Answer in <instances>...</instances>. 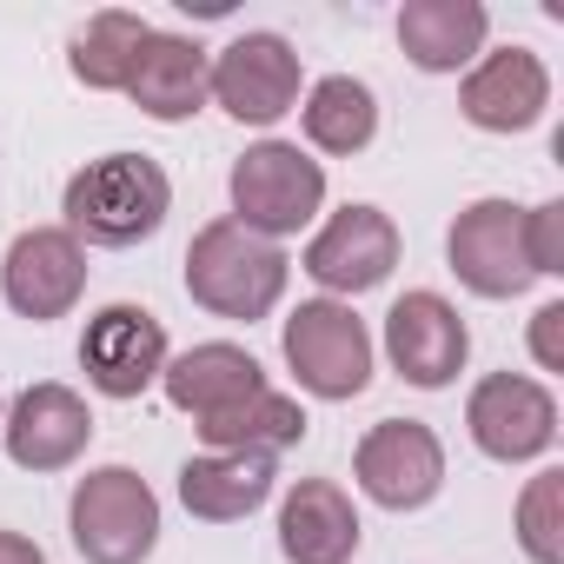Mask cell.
Here are the masks:
<instances>
[{
  "mask_svg": "<svg viewBox=\"0 0 564 564\" xmlns=\"http://www.w3.org/2000/svg\"><path fill=\"white\" fill-rule=\"evenodd\" d=\"M206 100H219L239 127H272L300 107V54L279 34H239L206 67Z\"/></svg>",
  "mask_w": 564,
  "mask_h": 564,
  "instance_id": "7",
  "label": "cell"
},
{
  "mask_svg": "<svg viewBox=\"0 0 564 564\" xmlns=\"http://www.w3.org/2000/svg\"><path fill=\"white\" fill-rule=\"evenodd\" d=\"M491 14L478 0H405L399 8V47L425 74H458L485 54Z\"/></svg>",
  "mask_w": 564,
  "mask_h": 564,
  "instance_id": "18",
  "label": "cell"
},
{
  "mask_svg": "<svg viewBox=\"0 0 564 564\" xmlns=\"http://www.w3.org/2000/svg\"><path fill=\"white\" fill-rule=\"evenodd\" d=\"M206 47L186 41V34H147L133 74H127V94L147 120H193L206 107Z\"/></svg>",
  "mask_w": 564,
  "mask_h": 564,
  "instance_id": "17",
  "label": "cell"
},
{
  "mask_svg": "<svg viewBox=\"0 0 564 564\" xmlns=\"http://www.w3.org/2000/svg\"><path fill=\"white\" fill-rule=\"evenodd\" d=\"M465 425H471V445L498 465H524L538 452H551L557 438V399L524 379V372H491L471 386L465 399Z\"/></svg>",
  "mask_w": 564,
  "mask_h": 564,
  "instance_id": "10",
  "label": "cell"
},
{
  "mask_svg": "<svg viewBox=\"0 0 564 564\" xmlns=\"http://www.w3.org/2000/svg\"><path fill=\"white\" fill-rule=\"evenodd\" d=\"M279 551L293 564H346L359 551V511L333 478H300L279 505Z\"/></svg>",
  "mask_w": 564,
  "mask_h": 564,
  "instance_id": "16",
  "label": "cell"
},
{
  "mask_svg": "<svg viewBox=\"0 0 564 564\" xmlns=\"http://www.w3.org/2000/svg\"><path fill=\"white\" fill-rule=\"evenodd\" d=\"M232 219L259 239H286L300 226H313V213L326 206V166L313 153H300L293 140H259L232 160Z\"/></svg>",
  "mask_w": 564,
  "mask_h": 564,
  "instance_id": "3",
  "label": "cell"
},
{
  "mask_svg": "<svg viewBox=\"0 0 564 564\" xmlns=\"http://www.w3.org/2000/svg\"><path fill=\"white\" fill-rule=\"evenodd\" d=\"M379 133V100L366 80L352 74H326L313 94H306V140L319 153H366Z\"/></svg>",
  "mask_w": 564,
  "mask_h": 564,
  "instance_id": "23",
  "label": "cell"
},
{
  "mask_svg": "<svg viewBox=\"0 0 564 564\" xmlns=\"http://www.w3.org/2000/svg\"><path fill=\"white\" fill-rule=\"evenodd\" d=\"M80 293H87V246L67 226H28L0 259V300L34 326L67 319Z\"/></svg>",
  "mask_w": 564,
  "mask_h": 564,
  "instance_id": "6",
  "label": "cell"
},
{
  "mask_svg": "<svg viewBox=\"0 0 564 564\" xmlns=\"http://www.w3.org/2000/svg\"><path fill=\"white\" fill-rule=\"evenodd\" d=\"M160 386H166V399H173L180 412H193V419H213V412H226V405L252 399V392L265 386V372H259V359H252L246 346H226V339H213V346H193V352H180V359L160 372Z\"/></svg>",
  "mask_w": 564,
  "mask_h": 564,
  "instance_id": "19",
  "label": "cell"
},
{
  "mask_svg": "<svg viewBox=\"0 0 564 564\" xmlns=\"http://www.w3.org/2000/svg\"><path fill=\"white\" fill-rule=\"evenodd\" d=\"M147 34H153V28H147L140 14H127V8L94 14V21L74 34V54H67L74 80L94 87V94H127V74H133L140 47H147Z\"/></svg>",
  "mask_w": 564,
  "mask_h": 564,
  "instance_id": "22",
  "label": "cell"
},
{
  "mask_svg": "<svg viewBox=\"0 0 564 564\" xmlns=\"http://www.w3.org/2000/svg\"><path fill=\"white\" fill-rule=\"evenodd\" d=\"M166 206H173V186H166L160 160H147V153L87 160L61 199L67 232L80 246H140L166 226Z\"/></svg>",
  "mask_w": 564,
  "mask_h": 564,
  "instance_id": "1",
  "label": "cell"
},
{
  "mask_svg": "<svg viewBox=\"0 0 564 564\" xmlns=\"http://www.w3.org/2000/svg\"><path fill=\"white\" fill-rule=\"evenodd\" d=\"M286 366L313 399H359L372 386V333L339 300H306L286 319Z\"/></svg>",
  "mask_w": 564,
  "mask_h": 564,
  "instance_id": "5",
  "label": "cell"
},
{
  "mask_svg": "<svg viewBox=\"0 0 564 564\" xmlns=\"http://www.w3.org/2000/svg\"><path fill=\"white\" fill-rule=\"evenodd\" d=\"M531 352H538L544 372H564V300L538 306V319H531Z\"/></svg>",
  "mask_w": 564,
  "mask_h": 564,
  "instance_id": "26",
  "label": "cell"
},
{
  "mask_svg": "<svg viewBox=\"0 0 564 564\" xmlns=\"http://www.w3.org/2000/svg\"><path fill=\"white\" fill-rule=\"evenodd\" d=\"M67 531L87 564H140L160 544V498L133 465H100L74 485Z\"/></svg>",
  "mask_w": 564,
  "mask_h": 564,
  "instance_id": "4",
  "label": "cell"
},
{
  "mask_svg": "<svg viewBox=\"0 0 564 564\" xmlns=\"http://www.w3.org/2000/svg\"><path fill=\"white\" fill-rule=\"evenodd\" d=\"M386 352H392L405 386L445 392L471 359V333H465V319H458V306L445 293H405L386 313Z\"/></svg>",
  "mask_w": 564,
  "mask_h": 564,
  "instance_id": "11",
  "label": "cell"
},
{
  "mask_svg": "<svg viewBox=\"0 0 564 564\" xmlns=\"http://www.w3.org/2000/svg\"><path fill=\"white\" fill-rule=\"evenodd\" d=\"M272 498V458H252V452H206V458H186L180 465V505L206 524H232V518H252L259 505Z\"/></svg>",
  "mask_w": 564,
  "mask_h": 564,
  "instance_id": "20",
  "label": "cell"
},
{
  "mask_svg": "<svg viewBox=\"0 0 564 564\" xmlns=\"http://www.w3.org/2000/svg\"><path fill=\"white\" fill-rule=\"evenodd\" d=\"M286 272H293V259L272 239L246 232L239 219H213L186 246V293L213 319H246V326L265 319L279 306V293H286Z\"/></svg>",
  "mask_w": 564,
  "mask_h": 564,
  "instance_id": "2",
  "label": "cell"
},
{
  "mask_svg": "<svg viewBox=\"0 0 564 564\" xmlns=\"http://www.w3.org/2000/svg\"><path fill=\"white\" fill-rule=\"evenodd\" d=\"M0 564H47V557H41V544H34V538L0 531Z\"/></svg>",
  "mask_w": 564,
  "mask_h": 564,
  "instance_id": "27",
  "label": "cell"
},
{
  "mask_svg": "<svg viewBox=\"0 0 564 564\" xmlns=\"http://www.w3.org/2000/svg\"><path fill=\"white\" fill-rule=\"evenodd\" d=\"M193 425H199V438H206L213 452H252V458H272V452H286V445L306 438L300 399L272 392V386H259L252 399H239V405H226V412H213V419H193Z\"/></svg>",
  "mask_w": 564,
  "mask_h": 564,
  "instance_id": "21",
  "label": "cell"
},
{
  "mask_svg": "<svg viewBox=\"0 0 564 564\" xmlns=\"http://www.w3.org/2000/svg\"><path fill=\"white\" fill-rule=\"evenodd\" d=\"M524 259L538 279H557L564 272V199H544L524 213Z\"/></svg>",
  "mask_w": 564,
  "mask_h": 564,
  "instance_id": "25",
  "label": "cell"
},
{
  "mask_svg": "<svg viewBox=\"0 0 564 564\" xmlns=\"http://www.w3.org/2000/svg\"><path fill=\"white\" fill-rule=\"evenodd\" d=\"M80 372L107 399H140L166 372V326L147 306H100L80 333Z\"/></svg>",
  "mask_w": 564,
  "mask_h": 564,
  "instance_id": "12",
  "label": "cell"
},
{
  "mask_svg": "<svg viewBox=\"0 0 564 564\" xmlns=\"http://www.w3.org/2000/svg\"><path fill=\"white\" fill-rule=\"evenodd\" d=\"M352 471H359V491L386 511H419L438 498L445 485V445L432 425L419 419H379L359 452H352Z\"/></svg>",
  "mask_w": 564,
  "mask_h": 564,
  "instance_id": "8",
  "label": "cell"
},
{
  "mask_svg": "<svg viewBox=\"0 0 564 564\" xmlns=\"http://www.w3.org/2000/svg\"><path fill=\"white\" fill-rule=\"evenodd\" d=\"M452 272L478 300H518L531 286V259H524V206L511 199H471L458 219H452Z\"/></svg>",
  "mask_w": 564,
  "mask_h": 564,
  "instance_id": "9",
  "label": "cell"
},
{
  "mask_svg": "<svg viewBox=\"0 0 564 564\" xmlns=\"http://www.w3.org/2000/svg\"><path fill=\"white\" fill-rule=\"evenodd\" d=\"M0 438H8V458L21 471H67L87 452V438H94V412H87V399L74 386H54L47 379V386H28L8 405Z\"/></svg>",
  "mask_w": 564,
  "mask_h": 564,
  "instance_id": "14",
  "label": "cell"
},
{
  "mask_svg": "<svg viewBox=\"0 0 564 564\" xmlns=\"http://www.w3.org/2000/svg\"><path fill=\"white\" fill-rule=\"evenodd\" d=\"M392 265H399V226L379 206H339L306 246V272L326 293H346V300L386 286Z\"/></svg>",
  "mask_w": 564,
  "mask_h": 564,
  "instance_id": "13",
  "label": "cell"
},
{
  "mask_svg": "<svg viewBox=\"0 0 564 564\" xmlns=\"http://www.w3.org/2000/svg\"><path fill=\"white\" fill-rule=\"evenodd\" d=\"M518 544L531 564H564V471H538L518 498Z\"/></svg>",
  "mask_w": 564,
  "mask_h": 564,
  "instance_id": "24",
  "label": "cell"
},
{
  "mask_svg": "<svg viewBox=\"0 0 564 564\" xmlns=\"http://www.w3.org/2000/svg\"><path fill=\"white\" fill-rule=\"evenodd\" d=\"M0 419H8V405H0Z\"/></svg>",
  "mask_w": 564,
  "mask_h": 564,
  "instance_id": "28",
  "label": "cell"
},
{
  "mask_svg": "<svg viewBox=\"0 0 564 564\" xmlns=\"http://www.w3.org/2000/svg\"><path fill=\"white\" fill-rule=\"evenodd\" d=\"M458 107H465V120L485 127V133H524V127H538L544 107H551V74H544V61H538L531 47H498V54H485V61L465 74Z\"/></svg>",
  "mask_w": 564,
  "mask_h": 564,
  "instance_id": "15",
  "label": "cell"
}]
</instances>
